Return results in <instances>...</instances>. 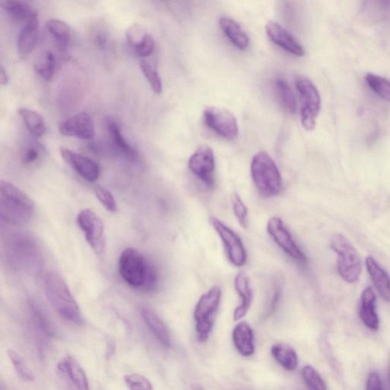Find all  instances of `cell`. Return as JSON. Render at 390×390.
Returning <instances> with one entry per match:
<instances>
[{
    "label": "cell",
    "mask_w": 390,
    "mask_h": 390,
    "mask_svg": "<svg viewBox=\"0 0 390 390\" xmlns=\"http://www.w3.org/2000/svg\"><path fill=\"white\" fill-rule=\"evenodd\" d=\"M206 126L225 139H234L239 135L237 120L227 109L210 107L204 113Z\"/></svg>",
    "instance_id": "4fadbf2b"
},
{
    "label": "cell",
    "mask_w": 390,
    "mask_h": 390,
    "mask_svg": "<svg viewBox=\"0 0 390 390\" xmlns=\"http://www.w3.org/2000/svg\"><path fill=\"white\" fill-rule=\"evenodd\" d=\"M44 287L46 299L60 316L73 324H83L80 308L63 278L57 272H49L44 278Z\"/></svg>",
    "instance_id": "277c9868"
},
{
    "label": "cell",
    "mask_w": 390,
    "mask_h": 390,
    "mask_svg": "<svg viewBox=\"0 0 390 390\" xmlns=\"http://www.w3.org/2000/svg\"><path fill=\"white\" fill-rule=\"evenodd\" d=\"M119 270L124 282L137 289L151 292L158 285L157 269L135 248L124 249L119 258Z\"/></svg>",
    "instance_id": "7a4b0ae2"
},
{
    "label": "cell",
    "mask_w": 390,
    "mask_h": 390,
    "mask_svg": "<svg viewBox=\"0 0 390 390\" xmlns=\"http://www.w3.org/2000/svg\"><path fill=\"white\" fill-rule=\"evenodd\" d=\"M366 390H384L380 376L376 373H371L366 380Z\"/></svg>",
    "instance_id": "f6af8a7d"
},
{
    "label": "cell",
    "mask_w": 390,
    "mask_h": 390,
    "mask_svg": "<svg viewBox=\"0 0 390 390\" xmlns=\"http://www.w3.org/2000/svg\"><path fill=\"white\" fill-rule=\"evenodd\" d=\"M232 341L241 355L248 357L254 354V334L246 322H241L234 327Z\"/></svg>",
    "instance_id": "44dd1931"
},
{
    "label": "cell",
    "mask_w": 390,
    "mask_h": 390,
    "mask_svg": "<svg viewBox=\"0 0 390 390\" xmlns=\"http://www.w3.org/2000/svg\"><path fill=\"white\" fill-rule=\"evenodd\" d=\"M295 83L303 100L302 126L307 130H313L316 127V118L321 108V95L315 85L306 76H296Z\"/></svg>",
    "instance_id": "ba28073f"
},
{
    "label": "cell",
    "mask_w": 390,
    "mask_h": 390,
    "mask_svg": "<svg viewBox=\"0 0 390 390\" xmlns=\"http://www.w3.org/2000/svg\"><path fill=\"white\" fill-rule=\"evenodd\" d=\"M365 81L370 89L382 99L390 101V81L380 76L368 74Z\"/></svg>",
    "instance_id": "1f68e13d"
},
{
    "label": "cell",
    "mask_w": 390,
    "mask_h": 390,
    "mask_svg": "<svg viewBox=\"0 0 390 390\" xmlns=\"http://www.w3.org/2000/svg\"><path fill=\"white\" fill-rule=\"evenodd\" d=\"M145 324L158 339L161 344L166 348L171 346V339L169 330L162 319L154 313L153 310L147 307H143L140 311Z\"/></svg>",
    "instance_id": "cb8c5ba5"
},
{
    "label": "cell",
    "mask_w": 390,
    "mask_h": 390,
    "mask_svg": "<svg viewBox=\"0 0 390 390\" xmlns=\"http://www.w3.org/2000/svg\"><path fill=\"white\" fill-rule=\"evenodd\" d=\"M147 34L143 26L139 24L132 25L126 33L127 42L131 49H134L135 46L142 42Z\"/></svg>",
    "instance_id": "b9f144b4"
},
{
    "label": "cell",
    "mask_w": 390,
    "mask_h": 390,
    "mask_svg": "<svg viewBox=\"0 0 390 390\" xmlns=\"http://www.w3.org/2000/svg\"><path fill=\"white\" fill-rule=\"evenodd\" d=\"M215 158L212 148L203 145L198 148L189 160V168L208 189L215 185Z\"/></svg>",
    "instance_id": "7c38bea8"
},
{
    "label": "cell",
    "mask_w": 390,
    "mask_h": 390,
    "mask_svg": "<svg viewBox=\"0 0 390 390\" xmlns=\"http://www.w3.org/2000/svg\"><path fill=\"white\" fill-rule=\"evenodd\" d=\"M266 33L271 40L288 53L296 57H303L305 54L303 46L296 39L278 23L270 21L265 26Z\"/></svg>",
    "instance_id": "2e32d148"
},
{
    "label": "cell",
    "mask_w": 390,
    "mask_h": 390,
    "mask_svg": "<svg viewBox=\"0 0 390 390\" xmlns=\"http://www.w3.org/2000/svg\"><path fill=\"white\" fill-rule=\"evenodd\" d=\"M124 380L130 390H153L151 381L138 373L127 374Z\"/></svg>",
    "instance_id": "f35d334b"
},
{
    "label": "cell",
    "mask_w": 390,
    "mask_h": 390,
    "mask_svg": "<svg viewBox=\"0 0 390 390\" xmlns=\"http://www.w3.org/2000/svg\"><path fill=\"white\" fill-rule=\"evenodd\" d=\"M275 85L280 105L287 112L294 114L298 106L291 85L283 78H278Z\"/></svg>",
    "instance_id": "f546056e"
},
{
    "label": "cell",
    "mask_w": 390,
    "mask_h": 390,
    "mask_svg": "<svg viewBox=\"0 0 390 390\" xmlns=\"http://www.w3.org/2000/svg\"><path fill=\"white\" fill-rule=\"evenodd\" d=\"M4 249L7 262L14 270L29 275L41 272L44 264L42 249L32 234L12 232L6 238Z\"/></svg>",
    "instance_id": "6da1fadb"
},
{
    "label": "cell",
    "mask_w": 390,
    "mask_h": 390,
    "mask_svg": "<svg viewBox=\"0 0 390 390\" xmlns=\"http://www.w3.org/2000/svg\"><path fill=\"white\" fill-rule=\"evenodd\" d=\"M232 207L234 215H235L237 220L240 224L241 228L246 229L248 228V208L241 200L239 194L233 193L231 197Z\"/></svg>",
    "instance_id": "8d00e7d4"
},
{
    "label": "cell",
    "mask_w": 390,
    "mask_h": 390,
    "mask_svg": "<svg viewBox=\"0 0 390 390\" xmlns=\"http://www.w3.org/2000/svg\"><path fill=\"white\" fill-rule=\"evenodd\" d=\"M302 375L310 390H327L321 374L313 366L310 365L304 366Z\"/></svg>",
    "instance_id": "d590c367"
},
{
    "label": "cell",
    "mask_w": 390,
    "mask_h": 390,
    "mask_svg": "<svg viewBox=\"0 0 390 390\" xmlns=\"http://www.w3.org/2000/svg\"><path fill=\"white\" fill-rule=\"evenodd\" d=\"M282 280L277 279L274 283V286H273L272 298L271 299L269 308V314H271L277 307L280 293H282Z\"/></svg>",
    "instance_id": "7bdbcfd3"
},
{
    "label": "cell",
    "mask_w": 390,
    "mask_h": 390,
    "mask_svg": "<svg viewBox=\"0 0 390 390\" xmlns=\"http://www.w3.org/2000/svg\"><path fill=\"white\" fill-rule=\"evenodd\" d=\"M210 223L223 241L229 261L237 267H241L247 261V253L243 241L237 234L215 217Z\"/></svg>",
    "instance_id": "30bf717a"
},
{
    "label": "cell",
    "mask_w": 390,
    "mask_h": 390,
    "mask_svg": "<svg viewBox=\"0 0 390 390\" xmlns=\"http://www.w3.org/2000/svg\"><path fill=\"white\" fill-rule=\"evenodd\" d=\"M76 222L87 243L98 255H103L106 247L105 228L99 216L91 209H83L78 214Z\"/></svg>",
    "instance_id": "9c48e42d"
},
{
    "label": "cell",
    "mask_w": 390,
    "mask_h": 390,
    "mask_svg": "<svg viewBox=\"0 0 390 390\" xmlns=\"http://www.w3.org/2000/svg\"><path fill=\"white\" fill-rule=\"evenodd\" d=\"M60 153L66 163L85 180L90 183L98 180L101 171L99 164L96 161L87 155L68 149L67 147H61Z\"/></svg>",
    "instance_id": "5bb4252c"
},
{
    "label": "cell",
    "mask_w": 390,
    "mask_h": 390,
    "mask_svg": "<svg viewBox=\"0 0 390 390\" xmlns=\"http://www.w3.org/2000/svg\"><path fill=\"white\" fill-rule=\"evenodd\" d=\"M267 232L275 243L295 262L306 264L307 256L296 244L291 233L280 217H273L267 223Z\"/></svg>",
    "instance_id": "8fae6325"
},
{
    "label": "cell",
    "mask_w": 390,
    "mask_h": 390,
    "mask_svg": "<svg viewBox=\"0 0 390 390\" xmlns=\"http://www.w3.org/2000/svg\"><path fill=\"white\" fill-rule=\"evenodd\" d=\"M1 7L12 19L19 22L27 23L37 19V17L35 8L26 1L7 0V1L1 2Z\"/></svg>",
    "instance_id": "d4e9b609"
},
{
    "label": "cell",
    "mask_w": 390,
    "mask_h": 390,
    "mask_svg": "<svg viewBox=\"0 0 390 390\" xmlns=\"http://www.w3.org/2000/svg\"><path fill=\"white\" fill-rule=\"evenodd\" d=\"M56 59L51 51L45 52L35 65V72L43 80L49 81L56 73Z\"/></svg>",
    "instance_id": "4dcf8cb0"
},
{
    "label": "cell",
    "mask_w": 390,
    "mask_h": 390,
    "mask_svg": "<svg viewBox=\"0 0 390 390\" xmlns=\"http://www.w3.org/2000/svg\"><path fill=\"white\" fill-rule=\"evenodd\" d=\"M46 29L61 50L66 51L72 40L71 28L64 21L52 19L46 22Z\"/></svg>",
    "instance_id": "4316f807"
},
{
    "label": "cell",
    "mask_w": 390,
    "mask_h": 390,
    "mask_svg": "<svg viewBox=\"0 0 390 390\" xmlns=\"http://www.w3.org/2000/svg\"><path fill=\"white\" fill-rule=\"evenodd\" d=\"M251 176L257 191L261 196L274 198L283 189L282 176L276 163L264 151L256 153L251 163Z\"/></svg>",
    "instance_id": "5b68a950"
},
{
    "label": "cell",
    "mask_w": 390,
    "mask_h": 390,
    "mask_svg": "<svg viewBox=\"0 0 390 390\" xmlns=\"http://www.w3.org/2000/svg\"><path fill=\"white\" fill-rule=\"evenodd\" d=\"M7 354L10 359L15 371H17L20 379L27 382V383L33 382L35 380L34 373L31 371L25 362L23 361L21 356L11 349L7 350Z\"/></svg>",
    "instance_id": "e575fe53"
},
{
    "label": "cell",
    "mask_w": 390,
    "mask_h": 390,
    "mask_svg": "<svg viewBox=\"0 0 390 390\" xmlns=\"http://www.w3.org/2000/svg\"><path fill=\"white\" fill-rule=\"evenodd\" d=\"M9 82V76L6 73V70L4 67L1 65L0 67V83H1L2 85H6Z\"/></svg>",
    "instance_id": "bcb514c9"
},
{
    "label": "cell",
    "mask_w": 390,
    "mask_h": 390,
    "mask_svg": "<svg viewBox=\"0 0 390 390\" xmlns=\"http://www.w3.org/2000/svg\"><path fill=\"white\" fill-rule=\"evenodd\" d=\"M107 130L112 139L115 153L130 163L139 161L138 152L133 147L122 134L118 122L114 120L107 121Z\"/></svg>",
    "instance_id": "e0dca14e"
},
{
    "label": "cell",
    "mask_w": 390,
    "mask_h": 390,
    "mask_svg": "<svg viewBox=\"0 0 390 390\" xmlns=\"http://www.w3.org/2000/svg\"><path fill=\"white\" fill-rule=\"evenodd\" d=\"M58 368L65 374L76 390H90L87 374L73 356L67 355L62 359Z\"/></svg>",
    "instance_id": "d6986e66"
},
{
    "label": "cell",
    "mask_w": 390,
    "mask_h": 390,
    "mask_svg": "<svg viewBox=\"0 0 390 390\" xmlns=\"http://www.w3.org/2000/svg\"><path fill=\"white\" fill-rule=\"evenodd\" d=\"M155 49L154 38L150 34H147L144 40L132 49L136 56L140 58H146L153 53Z\"/></svg>",
    "instance_id": "60d3db41"
},
{
    "label": "cell",
    "mask_w": 390,
    "mask_h": 390,
    "mask_svg": "<svg viewBox=\"0 0 390 390\" xmlns=\"http://www.w3.org/2000/svg\"><path fill=\"white\" fill-rule=\"evenodd\" d=\"M220 26L223 33L236 48L241 51L248 48L249 44L248 37L236 21L223 17L220 20Z\"/></svg>",
    "instance_id": "484cf974"
},
{
    "label": "cell",
    "mask_w": 390,
    "mask_h": 390,
    "mask_svg": "<svg viewBox=\"0 0 390 390\" xmlns=\"http://www.w3.org/2000/svg\"><path fill=\"white\" fill-rule=\"evenodd\" d=\"M28 307L37 325L49 337H52V335L56 334L50 319L46 315L42 308L38 305V303L35 300H29Z\"/></svg>",
    "instance_id": "d6a6232c"
},
{
    "label": "cell",
    "mask_w": 390,
    "mask_h": 390,
    "mask_svg": "<svg viewBox=\"0 0 390 390\" xmlns=\"http://www.w3.org/2000/svg\"><path fill=\"white\" fill-rule=\"evenodd\" d=\"M18 113L31 134L37 138L42 137L45 134L46 126L40 114L27 108H19Z\"/></svg>",
    "instance_id": "83f0119b"
},
{
    "label": "cell",
    "mask_w": 390,
    "mask_h": 390,
    "mask_svg": "<svg viewBox=\"0 0 390 390\" xmlns=\"http://www.w3.org/2000/svg\"><path fill=\"white\" fill-rule=\"evenodd\" d=\"M271 355L287 371H294L298 368V357L292 348L282 344L275 345L271 348Z\"/></svg>",
    "instance_id": "f1b7e54d"
},
{
    "label": "cell",
    "mask_w": 390,
    "mask_h": 390,
    "mask_svg": "<svg viewBox=\"0 0 390 390\" xmlns=\"http://www.w3.org/2000/svg\"><path fill=\"white\" fill-rule=\"evenodd\" d=\"M35 214V203L27 194L10 182H0V218L3 222L20 227L32 221Z\"/></svg>",
    "instance_id": "3957f363"
},
{
    "label": "cell",
    "mask_w": 390,
    "mask_h": 390,
    "mask_svg": "<svg viewBox=\"0 0 390 390\" xmlns=\"http://www.w3.org/2000/svg\"><path fill=\"white\" fill-rule=\"evenodd\" d=\"M144 76L148 83L150 84L152 90L155 94H161L162 92V83L158 69L151 62L143 60L139 64Z\"/></svg>",
    "instance_id": "836d02e7"
},
{
    "label": "cell",
    "mask_w": 390,
    "mask_h": 390,
    "mask_svg": "<svg viewBox=\"0 0 390 390\" xmlns=\"http://www.w3.org/2000/svg\"><path fill=\"white\" fill-rule=\"evenodd\" d=\"M96 196L103 205L109 212H116L118 206L117 202L111 192L103 186L98 185L95 189Z\"/></svg>",
    "instance_id": "ab89813d"
},
{
    "label": "cell",
    "mask_w": 390,
    "mask_h": 390,
    "mask_svg": "<svg viewBox=\"0 0 390 390\" xmlns=\"http://www.w3.org/2000/svg\"><path fill=\"white\" fill-rule=\"evenodd\" d=\"M222 298L220 287L214 286L203 294L194 311L195 329L200 341H206L213 329L214 318Z\"/></svg>",
    "instance_id": "52a82bcc"
},
{
    "label": "cell",
    "mask_w": 390,
    "mask_h": 390,
    "mask_svg": "<svg viewBox=\"0 0 390 390\" xmlns=\"http://www.w3.org/2000/svg\"><path fill=\"white\" fill-rule=\"evenodd\" d=\"M61 135L90 140L94 137L95 124L91 115L87 112L78 113L59 124Z\"/></svg>",
    "instance_id": "9a60e30c"
},
{
    "label": "cell",
    "mask_w": 390,
    "mask_h": 390,
    "mask_svg": "<svg viewBox=\"0 0 390 390\" xmlns=\"http://www.w3.org/2000/svg\"><path fill=\"white\" fill-rule=\"evenodd\" d=\"M359 316L368 329L378 330L380 321L376 310V295L370 287L365 288L362 292Z\"/></svg>",
    "instance_id": "ffe728a7"
},
{
    "label": "cell",
    "mask_w": 390,
    "mask_h": 390,
    "mask_svg": "<svg viewBox=\"0 0 390 390\" xmlns=\"http://www.w3.org/2000/svg\"><path fill=\"white\" fill-rule=\"evenodd\" d=\"M39 22L37 19L25 23L18 35L17 46L21 56L26 57L32 53L39 39Z\"/></svg>",
    "instance_id": "603a6c76"
},
{
    "label": "cell",
    "mask_w": 390,
    "mask_h": 390,
    "mask_svg": "<svg viewBox=\"0 0 390 390\" xmlns=\"http://www.w3.org/2000/svg\"><path fill=\"white\" fill-rule=\"evenodd\" d=\"M331 248L338 255V271L345 282H357L362 271V264L355 248L341 234H335L331 239Z\"/></svg>",
    "instance_id": "8992f818"
},
{
    "label": "cell",
    "mask_w": 390,
    "mask_h": 390,
    "mask_svg": "<svg viewBox=\"0 0 390 390\" xmlns=\"http://www.w3.org/2000/svg\"><path fill=\"white\" fill-rule=\"evenodd\" d=\"M44 153L43 147L40 144H31L26 147L22 153V162L26 167H33L41 161Z\"/></svg>",
    "instance_id": "74e56055"
},
{
    "label": "cell",
    "mask_w": 390,
    "mask_h": 390,
    "mask_svg": "<svg viewBox=\"0 0 390 390\" xmlns=\"http://www.w3.org/2000/svg\"><path fill=\"white\" fill-rule=\"evenodd\" d=\"M234 286L241 301L239 306L234 311V321H239L244 318L251 309L253 300V292L251 279L245 272H239L234 279Z\"/></svg>",
    "instance_id": "ac0fdd59"
},
{
    "label": "cell",
    "mask_w": 390,
    "mask_h": 390,
    "mask_svg": "<svg viewBox=\"0 0 390 390\" xmlns=\"http://www.w3.org/2000/svg\"><path fill=\"white\" fill-rule=\"evenodd\" d=\"M389 387H390V366H389Z\"/></svg>",
    "instance_id": "7dc6e473"
},
{
    "label": "cell",
    "mask_w": 390,
    "mask_h": 390,
    "mask_svg": "<svg viewBox=\"0 0 390 390\" xmlns=\"http://www.w3.org/2000/svg\"><path fill=\"white\" fill-rule=\"evenodd\" d=\"M105 29H98L94 35L95 44L101 50H105L110 46L111 39L108 34L105 32Z\"/></svg>",
    "instance_id": "ee69618b"
},
{
    "label": "cell",
    "mask_w": 390,
    "mask_h": 390,
    "mask_svg": "<svg viewBox=\"0 0 390 390\" xmlns=\"http://www.w3.org/2000/svg\"><path fill=\"white\" fill-rule=\"evenodd\" d=\"M366 267L382 298L390 302V277L388 273L371 256L366 259Z\"/></svg>",
    "instance_id": "7402d4cb"
}]
</instances>
